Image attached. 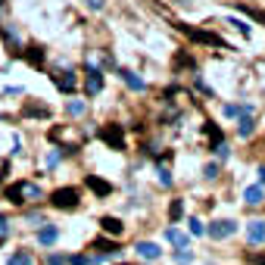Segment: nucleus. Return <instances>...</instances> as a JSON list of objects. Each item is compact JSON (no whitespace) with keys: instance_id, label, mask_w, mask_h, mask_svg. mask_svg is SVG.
Wrapping results in <instances>:
<instances>
[{"instance_id":"f8f14e48","label":"nucleus","mask_w":265,"mask_h":265,"mask_svg":"<svg viewBox=\"0 0 265 265\" xmlns=\"http://www.w3.org/2000/svg\"><path fill=\"white\" fill-rule=\"evenodd\" d=\"M243 16H250L253 22H259V25H265V10H259V6H237Z\"/></svg>"},{"instance_id":"a211bd4d","label":"nucleus","mask_w":265,"mask_h":265,"mask_svg":"<svg viewBox=\"0 0 265 265\" xmlns=\"http://www.w3.org/2000/svg\"><path fill=\"white\" fill-rule=\"evenodd\" d=\"M253 116H243L241 119V128H237V134H241V138H246V134H253Z\"/></svg>"},{"instance_id":"0eeeda50","label":"nucleus","mask_w":265,"mask_h":265,"mask_svg":"<svg viewBox=\"0 0 265 265\" xmlns=\"http://www.w3.org/2000/svg\"><path fill=\"white\" fill-rule=\"evenodd\" d=\"M100 228H103L106 234H113V237H119V234L125 231V225H122L119 218H113V216H103V218H100Z\"/></svg>"},{"instance_id":"393cba45","label":"nucleus","mask_w":265,"mask_h":265,"mask_svg":"<svg viewBox=\"0 0 265 265\" xmlns=\"http://www.w3.org/2000/svg\"><path fill=\"white\" fill-rule=\"evenodd\" d=\"M69 116H84V103H81V100H72V103H69Z\"/></svg>"},{"instance_id":"6e6552de","label":"nucleus","mask_w":265,"mask_h":265,"mask_svg":"<svg viewBox=\"0 0 265 265\" xmlns=\"http://www.w3.org/2000/svg\"><path fill=\"white\" fill-rule=\"evenodd\" d=\"M100 88H103V75L94 69V66H88V94L94 97V94H100Z\"/></svg>"},{"instance_id":"412c9836","label":"nucleus","mask_w":265,"mask_h":265,"mask_svg":"<svg viewBox=\"0 0 265 265\" xmlns=\"http://www.w3.org/2000/svg\"><path fill=\"white\" fill-rule=\"evenodd\" d=\"M169 216H172V221H178L184 216V203L181 200H172V206H169Z\"/></svg>"},{"instance_id":"473e14b6","label":"nucleus","mask_w":265,"mask_h":265,"mask_svg":"<svg viewBox=\"0 0 265 265\" xmlns=\"http://www.w3.org/2000/svg\"><path fill=\"white\" fill-rule=\"evenodd\" d=\"M262 184H265V166L259 169V187H262Z\"/></svg>"},{"instance_id":"bb28decb","label":"nucleus","mask_w":265,"mask_h":265,"mask_svg":"<svg viewBox=\"0 0 265 265\" xmlns=\"http://www.w3.org/2000/svg\"><path fill=\"white\" fill-rule=\"evenodd\" d=\"M25 113H28V116H50V113H47V106H28Z\"/></svg>"},{"instance_id":"f03ea898","label":"nucleus","mask_w":265,"mask_h":265,"mask_svg":"<svg viewBox=\"0 0 265 265\" xmlns=\"http://www.w3.org/2000/svg\"><path fill=\"white\" fill-rule=\"evenodd\" d=\"M100 138H103L113 150H125V134H122V125H106L103 131H100Z\"/></svg>"},{"instance_id":"f3484780","label":"nucleus","mask_w":265,"mask_h":265,"mask_svg":"<svg viewBox=\"0 0 265 265\" xmlns=\"http://www.w3.org/2000/svg\"><path fill=\"white\" fill-rule=\"evenodd\" d=\"M166 237H169V241H172V243L178 246V250H181V246H184V241H187V237H184L178 228H169V231H166Z\"/></svg>"},{"instance_id":"c756f323","label":"nucleus","mask_w":265,"mask_h":265,"mask_svg":"<svg viewBox=\"0 0 265 265\" xmlns=\"http://www.w3.org/2000/svg\"><path fill=\"white\" fill-rule=\"evenodd\" d=\"M216 175H218V166L212 162V166H206V178H216Z\"/></svg>"},{"instance_id":"2eb2a0df","label":"nucleus","mask_w":265,"mask_h":265,"mask_svg":"<svg viewBox=\"0 0 265 265\" xmlns=\"http://www.w3.org/2000/svg\"><path fill=\"white\" fill-rule=\"evenodd\" d=\"M94 250H100L103 256H116V253H119V246H116L113 241H100V237H97V243H94Z\"/></svg>"},{"instance_id":"2f4dec72","label":"nucleus","mask_w":265,"mask_h":265,"mask_svg":"<svg viewBox=\"0 0 265 265\" xmlns=\"http://www.w3.org/2000/svg\"><path fill=\"white\" fill-rule=\"evenodd\" d=\"M250 262L253 265H265V256H250Z\"/></svg>"},{"instance_id":"a878e982","label":"nucleus","mask_w":265,"mask_h":265,"mask_svg":"<svg viewBox=\"0 0 265 265\" xmlns=\"http://www.w3.org/2000/svg\"><path fill=\"white\" fill-rule=\"evenodd\" d=\"M6 234H10V218H6V216H0V241H3Z\"/></svg>"},{"instance_id":"9d476101","label":"nucleus","mask_w":265,"mask_h":265,"mask_svg":"<svg viewBox=\"0 0 265 265\" xmlns=\"http://www.w3.org/2000/svg\"><path fill=\"white\" fill-rule=\"evenodd\" d=\"M138 256L141 259H159V246L150 243V241H141L138 243Z\"/></svg>"},{"instance_id":"f257e3e1","label":"nucleus","mask_w":265,"mask_h":265,"mask_svg":"<svg viewBox=\"0 0 265 265\" xmlns=\"http://www.w3.org/2000/svg\"><path fill=\"white\" fill-rule=\"evenodd\" d=\"M50 203H53L56 209H75L78 206V191H75V187H59V191L50 193Z\"/></svg>"},{"instance_id":"4468645a","label":"nucleus","mask_w":265,"mask_h":265,"mask_svg":"<svg viewBox=\"0 0 265 265\" xmlns=\"http://www.w3.org/2000/svg\"><path fill=\"white\" fill-rule=\"evenodd\" d=\"M6 265H35V259H31V253L19 250V253H13V256H10V262H6Z\"/></svg>"},{"instance_id":"7c9ffc66","label":"nucleus","mask_w":265,"mask_h":265,"mask_svg":"<svg viewBox=\"0 0 265 265\" xmlns=\"http://www.w3.org/2000/svg\"><path fill=\"white\" fill-rule=\"evenodd\" d=\"M63 262H66L63 256H50V262H47V265H63Z\"/></svg>"},{"instance_id":"c85d7f7f","label":"nucleus","mask_w":265,"mask_h":265,"mask_svg":"<svg viewBox=\"0 0 265 265\" xmlns=\"http://www.w3.org/2000/svg\"><path fill=\"white\" fill-rule=\"evenodd\" d=\"M178 66H193V59L187 56V53H181V56H178Z\"/></svg>"},{"instance_id":"cd10ccee","label":"nucleus","mask_w":265,"mask_h":265,"mask_svg":"<svg viewBox=\"0 0 265 265\" xmlns=\"http://www.w3.org/2000/svg\"><path fill=\"white\" fill-rule=\"evenodd\" d=\"M84 3H88L91 10H103V6H106V0H84Z\"/></svg>"},{"instance_id":"20e7f679","label":"nucleus","mask_w":265,"mask_h":265,"mask_svg":"<svg viewBox=\"0 0 265 265\" xmlns=\"http://www.w3.org/2000/svg\"><path fill=\"white\" fill-rule=\"evenodd\" d=\"M206 231L216 237V241H221V237H231V234H234V221H212Z\"/></svg>"},{"instance_id":"423d86ee","label":"nucleus","mask_w":265,"mask_h":265,"mask_svg":"<svg viewBox=\"0 0 265 265\" xmlns=\"http://www.w3.org/2000/svg\"><path fill=\"white\" fill-rule=\"evenodd\" d=\"M88 187H91V191L97 193V196H109V193H113V184L103 181V178H97V175H91V178H88Z\"/></svg>"},{"instance_id":"aec40b11","label":"nucleus","mask_w":265,"mask_h":265,"mask_svg":"<svg viewBox=\"0 0 265 265\" xmlns=\"http://www.w3.org/2000/svg\"><path fill=\"white\" fill-rule=\"evenodd\" d=\"M122 81H128V84H131L134 91H144V81H141V78H138V75H134V72H122Z\"/></svg>"},{"instance_id":"ddd939ff","label":"nucleus","mask_w":265,"mask_h":265,"mask_svg":"<svg viewBox=\"0 0 265 265\" xmlns=\"http://www.w3.org/2000/svg\"><path fill=\"white\" fill-rule=\"evenodd\" d=\"M6 200H10V203H16V206H19V203H25L22 181H19V184H13V187H6Z\"/></svg>"},{"instance_id":"1a4fd4ad","label":"nucleus","mask_w":265,"mask_h":265,"mask_svg":"<svg viewBox=\"0 0 265 265\" xmlns=\"http://www.w3.org/2000/svg\"><path fill=\"white\" fill-rule=\"evenodd\" d=\"M243 203H246V206H259V203H262V187L259 184H250L243 191Z\"/></svg>"},{"instance_id":"b1692460","label":"nucleus","mask_w":265,"mask_h":265,"mask_svg":"<svg viewBox=\"0 0 265 265\" xmlns=\"http://www.w3.org/2000/svg\"><path fill=\"white\" fill-rule=\"evenodd\" d=\"M175 259H178V262H181V265H187V262H191V259H193V253H191V250H184V246H181V250H178V253H175Z\"/></svg>"},{"instance_id":"dca6fc26","label":"nucleus","mask_w":265,"mask_h":265,"mask_svg":"<svg viewBox=\"0 0 265 265\" xmlns=\"http://www.w3.org/2000/svg\"><path fill=\"white\" fill-rule=\"evenodd\" d=\"M56 84H59V91H75V75L72 72H63V78H56Z\"/></svg>"},{"instance_id":"39448f33","label":"nucleus","mask_w":265,"mask_h":265,"mask_svg":"<svg viewBox=\"0 0 265 265\" xmlns=\"http://www.w3.org/2000/svg\"><path fill=\"white\" fill-rule=\"evenodd\" d=\"M181 28H184V25H181ZM184 31H187L193 41H203V44H212V47H221V44H225V41H221L218 35H212V31H193V28H184Z\"/></svg>"},{"instance_id":"9b49d317","label":"nucleus","mask_w":265,"mask_h":265,"mask_svg":"<svg viewBox=\"0 0 265 265\" xmlns=\"http://www.w3.org/2000/svg\"><path fill=\"white\" fill-rule=\"evenodd\" d=\"M56 237H59V231L50 225V228H41L38 231V243H44V246H50V243H56Z\"/></svg>"},{"instance_id":"7ed1b4c3","label":"nucleus","mask_w":265,"mask_h":265,"mask_svg":"<svg viewBox=\"0 0 265 265\" xmlns=\"http://www.w3.org/2000/svg\"><path fill=\"white\" fill-rule=\"evenodd\" d=\"M246 241L250 243H262L265 241V221L262 218H253L250 225H246Z\"/></svg>"},{"instance_id":"5701e85b","label":"nucleus","mask_w":265,"mask_h":265,"mask_svg":"<svg viewBox=\"0 0 265 265\" xmlns=\"http://www.w3.org/2000/svg\"><path fill=\"white\" fill-rule=\"evenodd\" d=\"M191 234H196V237H200V234H206V225H203L200 218H191Z\"/></svg>"},{"instance_id":"6ab92c4d","label":"nucleus","mask_w":265,"mask_h":265,"mask_svg":"<svg viewBox=\"0 0 265 265\" xmlns=\"http://www.w3.org/2000/svg\"><path fill=\"white\" fill-rule=\"evenodd\" d=\"M22 193L28 196V200H41V187L35 184H28V181H22Z\"/></svg>"},{"instance_id":"4be33fe9","label":"nucleus","mask_w":265,"mask_h":265,"mask_svg":"<svg viewBox=\"0 0 265 265\" xmlns=\"http://www.w3.org/2000/svg\"><path fill=\"white\" fill-rule=\"evenodd\" d=\"M28 59H31L35 66H41V63H44V50H41V47H31V50H28Z\"/></svg>"}]
</instances>
